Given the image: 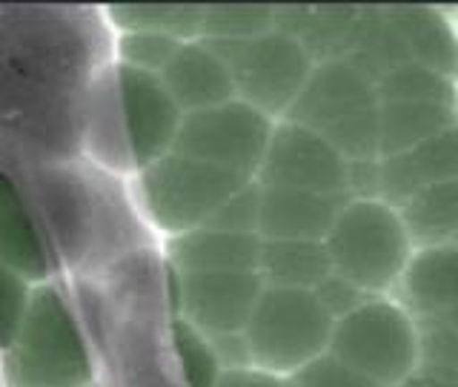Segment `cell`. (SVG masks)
<instances>
[{
    "instance_id": "obj_1",
    "label": "cell",
    "mask_w": 458,
    "mask_h": 387,
    "mask_svg": "<svg viewBox=\"0 0 458 387\" xmlns=\"http://www.w3.org/2000/svg\"><path fill=\"white\" fill-rule=\"evenodd\" d=\"M183 112L152 72L114 61L95 81L86 150L106 169L138 176L175 147Z\"/></svg>"
},
{
    "instance_id": "obj_2",
    "label": "cell",
    "mask_w": 458,
    "mask_h": 387,
    "mask_svg": "<svg viewBox=\"0 0 458 387\" xmlns=\"http://www.w3.org/2000/svg\"><path fill=\"white\" fill-rule=\"evenodd\" d=\"M4 387H95V356L55 281L35 284L9 348L0 353Z\"/></svg>"
},
{
    "instance_id": "obj_3",
    "label": "cell",
    "mask_w": 458,
    "mask_h": 387,
    "mask_svg": "<svg viewBox=\"0 0 458 387\" xmlns=\"http://www.w3.org/2000/svg\"><path fill=\"white\" fill-rule=\"evenodd\" d=\"M324 244L333 272L367 296H393L415 253L401 212L381 198H350Z\"/></svg>"
},
{
    "instance_id": "obj_4",
    "label": "cell",
    "mask_w": 458,
    "mask_h": 387,
    "mask_svg": "<svg viewBox=\"0 0 458 387\" xmlns=\"http://www.w3.org/2000/svg\"><path fill=\"white\" fill-rule=\"evenodd\" d=\"M284 121L307 126L347 161H378V92L376 83L347 61L315 64L307 86Z\"/></svg>"
},
{
    "instance_id": "obj_5",
    "label": "cell",
    "mask_w": 458,
    "mask_h": 387,
    "mask_svg": "<svg viewBox=\"0 0 458 387\" xmlns=\"http://www.w3.org/2000/svg\"><path fill=\"white\" fill-rule=\"evenodd\" d=\"M252 184L250 178L212 167L181 152H166L132 176V198L147 224L164 238L207 227L229 198Z\"/></svg>"
},
{
    "instance_id": "obj_6",
    "label": "cell",
    "mask_w": 458,
    "mask_h": 387,
    "mask_svg": "<svg viewBox=\"0 0 458 387\" xmlns=\"http://www.w3.org/2000/svg\"><path fill=\"white\" fill-rule=\"evenodd\" d=\"M329 315L312 290H286L267 287L243 327V348L250 367H258L276 379H293L298 370L329 350L333 339Z\"/></svg>"
},
{
    "instance_id": "obj_7",
    "label": "cell",
    "mask_w": 458,
    "mask_h": 387,
    "mask_svg": "<svg viewBox=\"0 0 458 387\" xmlns=\"http://www.w3.org/2000/svg\"><path fill=\"white\" fill-rule=\"evenodd\" d=\"M327 353L378 387H401L421 365L419 322L393 296H376L333 324Z\"/></svg>"
},
{
    "instance_id": "obj_8",
    "label": "cell",
    "mask_w": 458,
    "mask_h": 387,
    "mask_svg": "<svg viewBox=\"0 0 458 387\" xmlns=\"http://www.w3.org/2000/svg\"><path fill=\"white\" fill-rule=\"evenodd\" d=\"M209 47L233 78L235 98L264 112L272 121L286 118L315 69L307 49L278 26L258 38L221 40Z\"/></svg>"
},
{
    "instance_id": "obj_9",
    "label": "cell",
    "mask_w": 458,
    "mask_h": 387,
    "mask_svg": "<svg viewBox=\"0 0 458 387\" xmlns=\"http://www.w3.org/2000/svg\"><path fill=\"white\" fill-rule=\"evenodd\" d=\"M272 129H276V121L233 98L218 107L186 112L172 152L255 181L269 147Z\"/></svg>"
},
{
    "instance_id": "obj_10",
    "label": "cell",
    "mask_w": 458,
    "mask_h": 387,
    "mask_svg": "<svg viewBox=\"0 0 458 387\" xmlns=\"http://www.w3.org/2000/svg\"><path fill=\"white\" fill-rule=\"evenodd\" d=\"M255 184L350 198V161L312 129L276 121Z\"/></svg>"
},
{
    "instance_id": "obj_11",
    "label": "cell",
    "mask_w": 458,
    "mask_h": 387,
    "mask_svg": "<svg viewBox=\"0 0 458 387\" xmlns=\"http://www.w3.org/2000/svg\"><path fill=\"white\" fill-rule=\"evenodd\" d=\"M261 290L264 281L255 270L175 272L178 315L207 339L241 336Z\"/></svg>"
},
{
    "instance_id": "obj_12",
    "label": "cell",
    "mask_w": 458,
    "mask_h": 387,
    "mask_svg": "<svg viewBox=\"0 0 458 387\" xmlns=\"http://www.w3.org/2000/svg\"><path fill=\"white\" fill-rule=\"evenodd\" d=\"M447 181H458V124L419 147L378 161V198L395 210L427 186Z\"/></svg>"
},
{
    "instance_id": "obj_13",
    "label": "cell",
    "mask_w": 458,
    "mask_h": 387,
    "mask_svg": "<svg viewBox=\"0 0 458 387\" xmlns=\"http://www.w3.org/2000/svg\"><path fill=\"white\" fill-rule=\"evenodd\" d=\"M347 201L350 198L312 195L301 190H284V186H261L258 236H261V241H324Z\"/></svg>"
},
{
    "instance_id": "obj_14",
    "label": "cell",
    "mask_w": 458,
    "mask_h": 387,
    "mask_svg": "<svg viewBox=\"0 0 458 387\" xmlns=\"http://www.w3.org/2000/svg\"><path fill=\"white\" fill-rule=\"evenodd\" d=\"M393 298L415 322L458 310V244L415 250Z\"/></svg>"
},
{
    "instance_id": "obj_15",
    "label": "cell",
    "mask_w": 458,
    "mask_h": 387,
    "mask_svg": "<svg viewBox=\"0 0 458 387\" xmlns=\"http://www.w3.org/2000/svg\"><path fill=\"white\" fill-rule=\"evenodd\" d=\"M157 78L183 115L218 107L235 98L233 78H229L224 61L204 40L181 43Z\"/></svg>"
},
{
    "instance_id": "obj_16",
    "label": "cell",
    "mask_w": 458,
    "mask_h": 387,
    "mask_svg": "<svg viewBox=\"0 0 458 387\" xmlns=\"http://www.w3.org/2000/svg\"><path fill=\"white\" fill-rule=\"evenodd\" d=\"M386 18L395 26L412 64L458 83V23L447 12L429 6H395L386 9Z\"/></svg>"
},
{
    "instance_id": "obj_17",
    "label": "cell",
    "mask_w": 458,
    "mask_h": 387,
    "mask_svg": "<svg viewBox=\"0 0 458 387\" xmlns=\"http://www.w3.org/2000/svg\"><path fill=\"white\" fill-rule=\"evenodd\" d=\"M0 264L18 272L32 287L52 281L47 241L40 238L21 190L6 172H0Z\"/></svg>"
},
{
    "instance_id": "obj_18",
    "label": "cell",
    "mask_w": 458,
    "mask_h": 387,
    "mask_svg": "<svg viewBox=\"0 0 458 387\" xmlns=\"http://www.w3.org/2000/svg\"><path fill=\"white\" fill-rule=\"evenodd\" d=\"M166 258L175 272H215V270H255L261 258V238L247 233H226L215 227H198L192 233L166 238Z\"/></svg>"
},
{
    "instance_id": "obj_19",
    "label": "cell",
    "mask_w": 458,
    "mask_h": 387,
    "mask_svg": "<svg viewBox=\"0 0 458 387\" xmlns=\"http://www.w3.org/2000/svg\"><path fill=\"white\" fill-rule=\"evenodd\" d=\"M361 9H276V26L307 49L312 64L344 61L358 32Z\"/></svg>"
},
{
    "instance_id": "obj_20",
    "label": "cell",
    "mask_w": 458,
    "mask_h": 387,
    "mask_svg": "<svg viewBox=\"0 0 458 387\" xmlns=\"http://www.w3.org/2000/svg\"><path fill=\"white\" fill-rule=\"evenodd\" d=\"M458 124V109L441 104H410L393 100L378 104V161L401 155L419 143L441 135Z\"/></svg>"
},
{
    "instance_id": "obj_21",
    "label": "cell",
    "mask_w": 458,
    "mask_h": 387,
    "mask_svg": "<svg viewBox=\"0 0 458 387\" xmlns=\"http://www.w3.org/2000/svg\"><path fill=\"white\" fill-rule=\"evenodd\" d=\"M258 276L267 287L315 290L333 276V262L324 241H261Z\"/></svg>"
},
{
    "instance_id": "obj_22",
    "label": "cell",
    "mask_w": 458,
    "mask_h": 387,
    "mask_svg": "<svg viewBox=\"0 0 458 387\" xmlns=\"http://www.w3.org/2000/svg\"><path fill=\"white\" fill-rule=\"evenodd\" d=\"M398 212L415 250L458 244V181L427 186Z\"/></svg>"
},
{
    "instance_id": "obj_23",
    "label": "cell",
    "mask_w": 458,
    "mask_h": 387,
    "mask_svg": "<svg viewBox=\"0 0 458 387\" xmlns=\"http://www.w3.org/2000/svg\"><path fill=\"white\" fill-rule=\"evenodd\" d=\"M344 61L367 75L372 83H378L390 69L410 61L395 26L386 18V9H361L355 40Z\"/></svg>"
},
{
    "instance_id": "obj_24",
    "label": "cell",
    "mask_w": 458,
    "mask_h": 387,
    "mask_svg": "<svg viewBox=\"0 0 458 387\" xmlns=\"http://www.w3.org/2000/svg\"><path fill=\"white\" fill-rule=\"evenodd\" d=\"M376 92H378V104L410 100V104H441L458 109V83L412 61L386 72L376 83Z\"/></svg>"
},
{
    "instance_id": "obj_25",
    "label": "cell",
    "mask_w": 458,
    "mask_h": 387,
    "mask_svg": "<svg viewBox=\"0 0 458 387\" xmlns=\"http://www.w3.org/2000/svg\"><path fill=\"white\" fill-rule=\"evenodd\" d=\"M106 18L118 32H152L178 43L200 40L204 9L198 6H143V9H109Z\"/></svg>"
},
{
    "instance_id": "obj_26",
    "label": "cell",
    "mask_w": 458,
    "mask_h": 387,
    "mask_svg": "<svg viewBox=\"0 0 458 387\" xmlns=\"http://www.w3.org/2000/svg\"><path fill=\"white\" fill-rule=\"evenodd\" d=\"M172 350L178 358V370L186 387H215L224 373V365L215 353L212 339H207L200 330H195L186 319L175 315L169 327Z\"/></svg>"
},
{
    "instance_id": "obj_27",
    "label": "cell",
    "mask_w": 458,
    "mask_h": 387,
    "mask_svg": "<svg viewBox=\"0 0 458 387\" xmlns=\"http://www.w3.org/2000/svg\"><path fill=\"white\" fill-rule=\"evenodd\" d=\"M276 29V9L267 6H212L204 9L200 40H247Z\"/></svg>"
},
{
    "instance_id": "obj_28",
    "label": "cell",
    "mask_w": 458,
    "mask_h": 387,
    "mask_svg": "<svg viewBox=\"0 0 458 387\" xmlns=\"http://www.w3.org/2000/svg\"><path fill=\"white\" fill-rule=\"evenodd\" d=\"M181 43L166 35L152 32H121L118 38V64H126L140 72H152L161 75L164 66L172 61V55L178 52Z\"/></svg>"
},
{
    "instance_id": "obj_29",
    "label": "cell",
    "mask_w": 458,
    "mask_h": 387,
    "mask_svg": "<svg viewBox=\"0 0 458 387\" xmlns=\"http://www.w3.org/2000/svg\"><path fill=\"white\" fill-rule=\"evenodd\" d=\"M29 298H32V284L0 264V353L9 348V341L18 333Z\"/></svg>"
},
{
    "instance_id": "obj_30",
    "label": "cell",
    "mask_w": 458,
    "mask_h": 387,
    "mask_svg": "<svg viewBox=\"0 0 458 387\" xmlns=\"http://www.w3.org/2000/svg\"><path fill=\"white\" fill-rule=\"evenodd\" d=\"M258 212H261V186L255 181L235 193L226 204L212 215L207 227L226 229V233H247L258 236ZM261 238V236H258Z\"/></svg>"
},
{
    "instance_id": "obj_31",
    "label": "cell",
    "mask_w": 458,
    "mask_h": 387,
    "mask_svg": "<svg viewBox=\"0 0 458 387\" xmlns=\"http://www.w3.org/2000/svg\"><path fill=\"white\" fill-rule=\"evenodd\" d=\"M286 382H293L295 387H378L376 382L361 376L358 370L338 362L333 353L318 356L315 362H310L304 370H298L295 376Z\"/></svg>"
},
{
    "instance_id": "obj_32",
    "label": "cell",
    "mask_w": 458,
    "mask_h": 387,
    "mask_svg": "<svg viewBox=\"0 0 458 387\" xmlns=\"http://www.w3.org/2000/svg\"><path fill=\"white\" fill-rule=\"evenodd\" d=\"M315 298L321 301V307L333 315V322L344 319L347 313H352L355 307H361L364 301L376 298V296H367L364 290H358V287L347 279H341L338 272H333V276H327L318 287H315Z\"/></svg>"
},
{
    "instance_id": "obj_33",
    "label": "cell",
    "mask_w": 458,
    "mask_h": 387,
    "mask_svg": "<svg viewBox=\"0 0 458 387\" xmlns=\"http://www.w3.org/2000/svg\"><path fill=\"white\" fill-rule=\"evenodd\" d=\"M215 387H286V382L269 376V373L258 367H229L221 373Z\"/></svg>"
},
{
    "instance_id": "obj_34",
    "label": "cell",
    "mask_w": 458,
    "mask_h": 387,
    "mask_svg": "<svg viewBox=\"0 0 458 387\" xmlns=\"http://www.w3.org/2000/svg\"><path fill=\"white\" fill-rule=\"evenodd\" d=\"M401 387H458V382L444 379V376H436V373L415 370V376H412L410 382H404Z\"/></svg>"
},
{
    "instance_id": "obj_35",
    "label": "cell",
    "mask_w": 458,
    "mask_h": 387,
    "mask_svg": "<svg viewBox=\"0 0 458 387\" xmlns=\"http://www.w3.org/2000/svg\"><path fill=\"white\" fill-rule=\"evenodd\" d=\"M286 387H295V384H293V382H286Z\"/></svg>"
}]
</instances>
